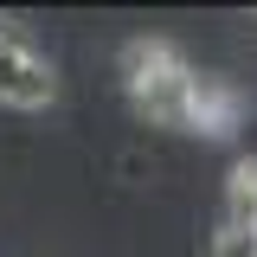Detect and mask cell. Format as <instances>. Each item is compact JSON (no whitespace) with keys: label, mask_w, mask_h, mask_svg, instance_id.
I'll return each mask as SVG.
<instances>
[{"label":"cell","mask_w":257,"mask_h":257,"mask_svg":"<svg viewBox=\"0 0 257 257\" xmlns=\"http://www.w3.org/2000/svg\"><path fill=\"white\" fill-rule=\"evenodd\" d=\"M193 71L167 39H128L122 45V84L128 103L148 116L155 128H187V103H193Z\"/></svg>","instance_id":"1"},{"label":"cell","mask_w":257,"mask_h":257,"mask_svg":"<svg viewBox=\"0 0 257 257\" xmlns=\"http://www.w3.org/2000/svg\"><path fill=\"white\" fill-rule=\"evenodd\" d=\"M225 225H244L257 231V161H231V174H225Z\"/></svg>","instance_id":"4"},{"label":"cell","mask_w":257,"mask_h":257,"mask_svg":"<svg viewBox=\"0 0 257 257\" xmlns=\"http://www.w3.org/2000/svg\"><path fill=\"white\" fill-rule=\"evenodd\" d=\"M52 96H58V77H52L45 52L0 26V103L7 109H45Z\"/></svg>","instance_id":"2"},{"label":"cell","mask_w":257,"mask_h":257,"mask_svg":"<svg viewBox=\"0 0 257 257\" xmlns=\"http://www.w3.org/2000/svg\"><path fill=\"white\" fill-rule=\"evenodd\" d=\"M212 257H257V231H244V225H219V231H212Z\"/></svg>","instance_id":"5"},{"label":"cell","mask_w":257,"mask_h":257,"mask_svg":"<svg viewBox=\"0 0 257 257\" xmlns=\"http://www.w3.org/2000/svg\"><path fill=\"white\" fill-rule=\"evenodd\" d=\"M244 122V96L225 77H193V103H187V128L193 135H231Z\"/></svg>","instance_id":"3"}]
</instances>
